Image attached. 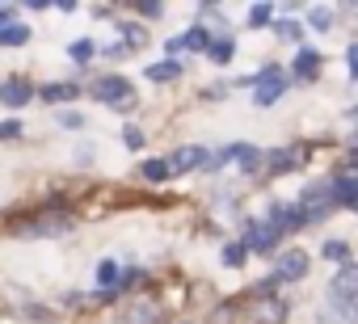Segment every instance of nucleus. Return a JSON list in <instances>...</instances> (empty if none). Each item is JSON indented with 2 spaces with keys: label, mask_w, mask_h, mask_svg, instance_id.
<instances>
[{
  "label": "nucleus",
  "mask_w": 358,
  "mask_h": 324,
  "mask_svg": "<svg viewBox=\"0 0 358 324\" xmlns=\"http://www.w3.org/2000/svg\"><path fill=\"white\" fill-rule=\"evenodd\" d=\"M17 135H22V122H17V118L0 122V139H17Z\"/></svg>",
  "instance_id": "393cba45"
},
{
  "label": "nucleus",
  "mask_w": 358,
  "mask_h": 324,
  "mask_svg": "<svg viewBox=\"0 0 358 324\" xmlns=\"http://www.w3.org/2000/svg\"><path fill=\"white\" fill-rule=\"evenodd\" d=\"M143 17H160V5H156V0H139V5H135Z\"/></svg>",
  "instance_id": "bb28decb"
},
{
  "label": "nucleus",
  "mask_w": 358,
  "mask_h": 324,
  "mask_svg": "<svg viewBox=\"0 0 358 324\" xmlns=\"http://www.w3.org/2000/svg\"><path fill=\"white\" fill-rule=\"evenodd\" d=\"M22 43H30V26H22V22L0 26V47H22Z\"/></svg>",
  "instance_id": "4468645a"
},
{
  "label": "nucleus",
  "mask_w": 358,
  "mask_h": 324,
  "mask_svg": "<svg viewBox=\"0 0 358 324\" xmlns=\"http://www.w3.org/2000/svg\"><path fill=\"white\" fill-rule=\"evenodd\" d=\"M139 173H143L148 182H164V177H169V160H143Z\"/></svg>",
  "instance_id": "dca6fc26"
},
{
  "label": "nucleus",
  "mask_w": 358,
  "mask_h": 324,
  "mask_svg": "<svg viewBox=\"0 0 358 324\" xmlns=\"http://www.w3.org/2000/svg\"><path fill=\"white\" fill-rule=\"evenodd\" d=\"M30 97H34V84H30L26 76H9L5 84H0V101H5V105H13V110H22Z\"/></svg>",
  "instance_id": "39448f33"
},
{
  "label": "nucleus",
  "mask_w": 358,
  "mask_h": 324,
  "mask_svg": "<svg viewBox=\"0 0 358 324\" xmlns=\"http://www.w3.org/2000/svg\"><path fill=\"white\" fill-rule=\"evenodd\" d=\"M354 169H358V152H354Z\"/></svg>",
  "instance_id": "c756f323"
},
{
  "label": "nucleus",
  "mask_w": 358,
  "mask_h": 324,
  "mask_svg": "<svg viewBox=\"0 0 358 324\" xmlns=\"http://www.w3.org/2000/svg\"><path fill=\"white\" fill-rule=\"evenodd\" d=\"M329 194H333V190H329ZM329 194H324L320 186L303 190V194H299V207H295V211H299V219H303V223H320V219L333 211V198H329Z\"/></svg>",
  "instance_id": "20e7f679"
},
{
  "label": "nucleus",
  "mask_w": 358,
  "mask_h": 324,
  "mask_svg": "<svg viewBox=\"0 0 358 324\" xmlns=\"http://www.w3.org/2000/svg\"><path fill=\"white\" fill-rule=\"evenodd\" d=\"M354 152H358V135H354Z\"/></svg>",
  "instance_id": "7c9ffc66"
},
{
  "label": "nucleus",
  "mask_w": 358,
  "mask_h": 324,
  "mask_svg": "<svg viewBox=\"0 0 358 324\" xmlns=\"http://www.w3.org/2000/svg\"><path fill=\"white\" fill-rule=\"evenodd\" d=\"M17 232L22 236H64V232H72V215H34V219H26V223H17Z\"/></svg>",
  "instance_id": "7ed1b4c3"
},
{
  "label": "nucleus",
  "mask_w": 358,
  "mask_h": 324,
  "mask_svg": "<svg viewBox=\"0 0 358 324\" xmlns=\"http://www.w3.org/2000/svg\"><path fill=\"white\" fill-rule=\"evenodd\" d=\"M329 190H333V202H337V207L358 211V177H337Z\"/></svg>",
  "instance_id": "9d476101"
},
{
  "label": "nucleus",
  "mask_w": 358,
  "mask_h": 324,
  "mask_svg": "<svg viewBox=\"0 0 358 324\" xmlns=\"http://www.w3.org/2000/svg\"><path fill=\"white\" fill-rule=\"evenodd\" d=\"M93 97L106 101V105H118V110H131L135 105V93H131V80L127 76H97L93 80Z\"/></svg>",
  "instance_id": "f257e3e1"
},
{
  "label": "nucleus",
  "mask_w": 358,
  "mask_h": 324,
  "mask_svg": "<svg viewBox=\"0 0 358 324\" xmlns=\"http://www.w3.org/2000/svg\"><path fill=\"white\" fill-rule=\"evenodd\" d=\"M38 97H43V101H55V105H64V101L80 97V89H76V84H68V80H55V84H47Z\"/></svg>",
  "instance_id": "ddd939ff"
},
{
  "label": "nucleus",
  "mask_w": 358,
  "mask_h": 324,
  "mask_svg": "<svg viewBox=\"0 0 358 324\" xmlns=\"http://www.w3.org/2000/svg\"><path fill=\"white\" fill-rule=\"evenodd\" d=\"M245 257H249V244H228L224 249V261L228 265H245Z\"/></svg>",
  "instance_id": "412c9836"
},
{
  "label": "nucleus",
  "mask_w": 358,
  "mask_h": 324,
  "mask_svg": "<svg viewBox=\"0 0 358 324\" xmlns=\"http://www.w3.org/2000/svg\"><path fill=\"white\" fill-rule=\"evenodd\" d=\"M211 30L207 26H194V30H186L182 38H169V51L177 55V51H211Z\"/></svg>",
  "instance_id": "423d86ee"
},
{
  "label": "nucleus",
  "mask_w": 358,
  "mask_h": 324,
  "mask_svg": "<svg viewBox=\"0 0 358 324\" xmlns=\"http://www.w3.org/2000/svg\"><path fill=\"white\" fill-rule=\"evenodd\" d=\"M282 89H287V76H282V68H274V64H266V68L253 76V101H257V105H274V101L282 97Z\"/></svg>",
  "instance_id": "f03ea898"
},
{
  "label": "nucleus",
  "mask_w": 358,
  "mask_h": 324,
  "mask_svg": "<svg viewBox=\"0 0 358 324\" xmlns=\"http://www.w3.org/2000/svg\"><path fill=\"white\" fill-rule=\"evenodd\" d=\"M203 160H207V152L190 143V147H182V152H173V156H169V173H190V169L203 165Z\"/></svg>",
  "instance_id": "1a4fd4ad"
},
{
  "label": "nucleus",
  "mask_w": 358,
  "mask_h": 324,
  "mask_svg": "<svg viewBox=\"0 0 358 324\" xmlns=\"http://www.w3.org/2000/svg\"><path fill=\"white\" fill-rule=\"evenodd\" d=\"M118 274H122L118 261H101V265H97V282H101V290H110V286L118 282Z\"/></svg>",
  "instance_id": "f3484780"
},
{
  "label": "nucleus",
  "mask_w": 358,
  "mask_h": 324,
  "mask_svg": "<svg viewBox=\"0 0 358 324\" xmlns=\"http://www.w3.org/2000/svg\"><path fill=\"white\" fill-rule=\"evenodd\" d=\"M274 34H278V38H291V43H299L303 26H299V22H278V26H274Z\"/></svg>",
  "instance_id": "aec40b11"
},
{
  "label": "nucleus",
  "mask_w": 358,
  "mask_h": 324,
  "mask_svg": "<svg viewBox=\"0 0 358 324\" xmlns=\"http://www.w3.org/2000/svg\"><path fill=\"white\" fill-rule=\"evenodd\" d=\"M207 55H211V59H215V64H228V59H232V38H215V43H211V51H207Z\"/></svg>",
  "instance_id": "6ab92c4d"
},
{
  "label": "nucleus",
  "mask_w": 358,
  "mask_h": 324,
  "mask_svg": "<svg viewBox=\"0 0 358 324\" xmlns=\"http://www.w3.org/2000/svg\"><path fill=\"white\" fill-rule=\"evenodd\" d=\"M270 17H274V9H270V5H253V9H249V26H266Z\"/></svg>",
  "instance_id": "4be33fe9"
},
{
  "label": "nucleus",
  "mask_w": 358,
  "mask_h": 324,
  "mask_svg": "<svg viewBox=\"0 0 358 324\" xmlns=\"http://www.w3.org/2000/svg\"><path fill=\"white\" fill-rule=\"evenodd\" d=\"M324 257L341 261V257H345V244H341V240H329V244H324Z\"/></svg>",
  "instance_id": "a878e982"
},
{
  "label": "nucleus",
  "mask_w": 358,
  "mask_h": 324,
  "mask_svg": "<svg viewBox=\"0 0 358 324\" xmlns=\"http://www.w3.org/2000/svg\"><path fill=\"white\" fill-rule=\"evenodd\" d=\"M122 139H127V147H135V152H139V147H143V143H148V139H143V131H139V126H122Z\"/></svg>",
  "instance_id": "b1692460"
},
{
  "label": "nucleus",
  "mask_w": 358,
  "mask_h": 324,
  "mask_svg": "<svg viewBox=\"0 0 358 324\" xmlns=\"http://www.w3.org/2000/svg\"><path fill=\"white\" fill-rule=\"evenodd\" d=\"M295 76H299V80H316V76H320V55L303 47V51L295 55Z\"/></svg>",
  "instance_id": "f8f14e48"
},
{
  "label": "nucleus",
  "mask_w": 358,
  "mask_h": 324,
  "mask_svg": "<svg viewBox=\"0 0 358 324\" xmlns=\"http://www.w3.org/2000/svg\"><path fill=\"white\" fill-rule=\"evenodd\" d=\"M345 64H350V76H354V80H358V43H354V47H350V51H345Z\"/></svg>",
  "instance_id": "cd10ccee"
},
{
  "label": "nucleus",
  "mask_w": 358,
  "mask_h": 324,
  "mask_svg": "<svg viewBox=\"0 0 358 324\" xmlns=\"http://www.w3.org/2000/svg\"><path fill=\"white\" fill-rule=\"evenodd\" d=\"M0 26H9V9L5 5H0Z\"/></svg>",
  "instance_id": "c85d7f7f"
},
{
  "label": "nucleus",
  "mask_w": 358,
  "mask_h": 324,
  "mask_svg": "<svg viewBox=\"0 0 358 324\" xmlns=\"http://www.w3.org/2000/svg\"><path fill=\"white\" fill-rule=\"evenodd\" d=\"M245 244H249L253 253H274V244H278V228H274V223H253L249 236H245Z\"/></svg>",
  "instance_id": "6e6552de"
},
{
  "label": "nucleus",
  "mask_w": 358,
  "mask_h": 324,
  "mask_svg": "<svg viewBox=\"0 0 358 324\" xmlns=\"http://www.w3.org/2000/svg\"><path fill=\"white\" fill-rule=\"evenodd\" d=\"M308 22H312V26H316V30H329V22H333V13H329V9H320V5H316V9H308Z\"/></svg>",
  "instance_id": "5701e85b"
},
{
  "label": "nucleus",
  "mask_w": 358,
  "mask_h": 324,
  "mask_svg": "<svg viewBox=\"0 0 358 324\" xmlns=\"http://www.w3.org/2000/svg\"><path fill=\"white\" fill-rule=\"evenodd\" d=\"M266 160H270V173H287V169H295V152H282V147L270 152Z\"/></svg>",
  "instance_id": "2eb2a0df"
},
{
  "label": "nucleus",
  "mask_w": 358,
  "mask_h": 324,
  "mask_svg": "<svg viewBox=\"0 0 358 324\" xmlns=\"http://www.w3.org/2000/svg\"><path fill=\"white\" fill-rule=\"evenodd\" d=\"M274 274L287 278V282L303 278V274H308V253H303V249H287V253L278 257V270H274Z\"/></svg>",
  "instance_id": "0eeeda50"
},
{
  "label": "nucleus",
  "mask_w": 358,
  "mask_h": 324,
  "mask_svg": "<svg viewBox=\"0 0 358 324\" xmlns=\"http://www.w3.org/2000/svg\"><path fill=\"white\" fill-rule=\"evenodd\" d=\"M93 51H97V47H93V43H89V38H76V43H72V47H68V55H72V59H76V64H85V59H93Z\"/></svg>",
  "instance_id": "a211bd4d"
},
{
  "label": "nucleus",
  "mask_w": 358,
  "mask_h": 324,
  "mask_svg": "<svg viewBox=\"0 0 358 324\" xmlns=\"http://www.w3.org/2000/svg\"><path fill=\"white\" fill-rule=\"evenodd\" d=\"M148 80H156V84H169V80H177L182 76V64L177 59H160V64H148V72H143Z\"/></svg>",
  "instance_id": "9b49d317"
}]
</instances>
